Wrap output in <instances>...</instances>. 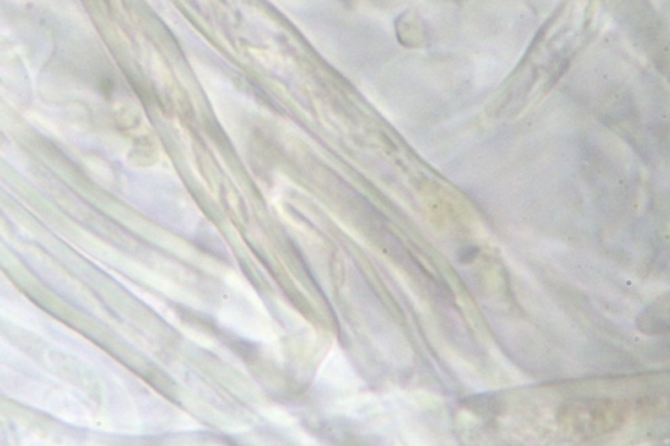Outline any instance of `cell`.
Instances as JSON below:
<instances>
[{
    "label": "cell",
    "mask_w": 670,
    "mask_h": 446,
    "mask_svg": "<svg viewBox=\"0 0 670 446\" xmlns=\"http://www.w3.org/2000/svg\"><path fill=\"white\" fill-rule=\"evenodd\" d=\"M636 327L647 335H667L669 333V309L668 301L648 305L636 318Z\"/></svg>",
    "instance_id": "1"
},
{
    "label": "cell",
    "mask_w": 670,
    "mask_h": 446,
    "mask_svg": "<svg viewBox=\"0 0 670 446\" xmlns=\"http://www.w3.org/2000/svg\"><path fill=\"white\" fill-rule=\"evenodd\" d=\"M397 37L406 46L423 43L426 40V29L417 13L406 12L397 20Z\"/></svg>",
    "instance_id": "2"
},
{
    "label": "cell",
    "mask_w": 670,
    "mask_h": 446,
    "mask_svg": "<svg viewBox=\"0 0 670 446\" xmlns=\"http://www.w3.org/2000/svg\"><path fill=\"white\" fill-rule=\"evenodd\" d=\"M461 405L478 416L488 419L500 415L503 411V401L494 393H480L476 396H466L461 401Z\"/></svg>",
    "instance_id": "3"
},
{
    "label": "cell",
    "mask_w": 670,
    "mask_h": 446,
    "mask_svg": "<svg viewBox=\"0 0 670 446\" xmlns=\"http://www.w3.org/2000/svg\"><path fill=\"white\" fill-rule=\"evenodd\" d=\"M478 255H479V247L474 246V245H467V246H464L458 250V262L462 264H471V262L476 261Z\"/></svg>",
    "instance_id": "4"
},
{
    "label": "cell",
    "mask_w": 670,
    "mask_h": 446,
    "mask_svg": "<svg viewBox=\"0 0 670 446\" xmlns=\"http://www.w3.org/2000/svg\"><path fill=\"white\" fill-rule=\"evenodd\" d=\"M464 1H465V0H457L458 4H461V3H464Z\"/></svg>",
    "instance_id": "5"
}]
</instances>
